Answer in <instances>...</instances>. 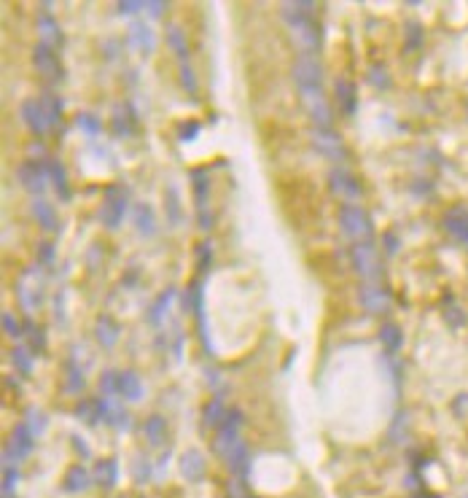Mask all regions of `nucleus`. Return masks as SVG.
<instances>
[{"label":"nucleus","mask_w":468,"mask_h":498,"mask_svg":"<svg viewBox=\"0 0 468 498\" xmlns=\"http://www.w3.org/2000/svg\"><path fill=\"white\" fill-rule=\"evenodd\" d=\"M315 3H283L280 6V14H283L285 27L291 30L293 35V43L305 51V54H312L318 46H321V30L315 24Z\"/></svg>","instance_id":"1"},{"label":"nucleus","mask_w":468,"mask_h":498,"mask_svg":"<svg viewBox=\"0 0 468 498\" xmlns=\"http://www.w3.org/2000/svg\"><path fill=\"white\" fill-rule=\"evenodd\" d=\"M127 200H129V191L124 186H108L105 188V197H102L100 208H97V221L105 229H119L127 216Z\"/></svg>","instance_id":"2"},{"label":"nucleus","mask_w":468,"mask_h":498,"mask_svg":"<svg viewBox=\"0 0 468 498\" xmlns=\"http://www.w3.org/2000/svg\"><path fill=\"white\" fill-rule=\"evenodd\" d=\"M339 229L347 240L355 243H369L371 234H374V227H371V218L369 213L361 205H345L339 210Z\"/></svg>","instance_id":"3"},{"label":"nucleus","mask_w":468,"mask_h":498,"mask_svg":"<svg viewBox=\"0 0 468 498\" xmlns=\"http://www.w3.org/2000/svg\"><path fill=\"white\" fill-rule=\"evenodd\" d=\"M350 262H353V267L355 272L366 280V283H377V278H380V256H377V248L371 246V243H355L353 250H350Z\"/></svg>","instance_id":"4"},{"label":"nucleus","mask_w":468,"mask_h":498,"mask_svg":"<svg viewBox=\"0 0 468 498\" xmlns=\"http://www.w3.org/2000/svg\"><path fill=\"white\" fill-rule=\"evenodd\" d=\"M305 111L312 116V122L321 129H331V105H328L323 86H312V89H299Z\"/></svg>","instance_id":"5"},{"label":"nucleus","mask_w":468,"mask_h":498,"mask_svg":"<svg viewBox=\"0 0 468 498\" xmlns=\"http://www.w3.org/2000/svg\"><path fill=\"white\" fill-rule=\"evenodd\" d=\"M291 76L299 89H312V86H323V65L321 60H315L312 54H302L293 67H291Z\"/></svg>","instance_id":"6"},{"label":"nucleus","mask_w":468,"mask_h":498,"mask_svg":"<svg viewBox=\"0 0 468 498\" xmlns=\"http://www.w3.org/2000/svg\"><path fill=\"white\" fill-rule=\"evenodd\" d=\"M33 444H35V434L30 431V426L27 423H19V426H14V431L8 436V444H6V466H11L8 460H22V458H27L33 453Z\"/></svg>","instance_id":"7"},{"label":"nucleus","mask_w":468,"mask_h":498,"mask_svg":"<svg viewBox=\"0 0 468 498\" xmlns=\"http://www.w3.org/2000/svg\"><path fill=\"white\" fill-rule=\"evenodd\" d=\"M328 186H331V194L334 197H342L347 202H355V200H361V184L355 181V175L345 170V167H334L331 172H328Z\"/></svg>","instance_id":"8"},{"label":"nucleus","mask_w":468,"mask_h":498,"mask_svg":"<svg viewBox=\"0 0 468 498\" xmlns=\"http://www.w3.org/2000/svg\"><path fill=\"white\" fill-rule=\"evenodd\" d=\"M309 138H312V145L326 156L331 162H342L347 156L345 151V143H342V138L334 132V129H321V127H315L312 132H309Z\"/></svg>","instance_id":"9"},{"label":"nucleus","mask_w":468,"mask_h":498,"mask_svg":"<svg viewBox=\"0 0 468 498\" xmlns=\"http://www.w3.org/2000/svg\"><path fill=\"white\" fill-rule=\"evenodd\" d=\"M33 65H35V70L41 73L43 79H49V81H54V79L62 76L57 51H54V46H49V43H41V41L35 43V49H33Z\"/></svg>","instance_id":"10"},{"label":"nucleus","mask_w":468,"mask_h":498,"mask_svg":"<svg viewBox=\"0 0 468 498\" xmlns=\"http://www.w3.org/2000/svg\"><path fill=\"white\" fill-rule=\"evenodd\" d=\"M358 302L371 315H385L390 310V294L377 283H364L358 291Z\"/></svg>","instance_id":"11"},{"label":"nucleus","mask_w":468,"mask_h":498,"mask_svg":"<svg viewBox=\"0 0 468 498\" xmlns=\"http://www.w3.org/2000/svg\"><path fill=\"white\" fill-rule=\"evenodd\" d=\"M240 428H243V412L240 410H229V415H226L224 426L218 428V434H216V453L224 458V453L240 439Z\"/></svg>","instance_id":"12"},{"label":"nucleus","mask_w":468,"mask_h":498,"mask_svg":"<svg viewBox=\"0 0 468 498\" xmlns=\"http://www.w3.org/2000/svg\"><path fill=\"white\" fill-rule=\"evenodd\" d=\"M17 175H19V184L27 188L30 194H43V191H46L49 172H46V167H41L38 162H24V165H19Z\"/></svg>","instance_id":"13"},{"label":"nucleus","mask_w":468,"mask_h":498,"mask_svg":"<svg viewBox=\"0 0 468 498\" xmlns=\"http://www.w3.org/2000/svg\"><path fill=\"white\" fill-rule=\"evenodd\" d=\"M22 113V122L27 124V129L33 132V135H46L51 127L46 122V113H43V108L38 100H27V103H22L19 108Z\"/></svg>","instance_id":"14"},{"label":"nucleus","mask_w":468,"mask_h":498,"mask_svg":"<svg viewBox=\"0 0 468 498\" xmlns=\"http://www.w3.org/2000/svg\"><path fill=\"white\" fill-rule=\"evenodd\" d=\"M178 472L181 477L188 479V482H200L207 472V463H204V456L200 450H186L181 460H178Z\"/></svg>","instance_id":"15"},{"label":"nucleus","mask_w":468,"mask_h":498,"mask_svg":"<svg viewBox=\"0 0 468 498\" xmlns=\"http://www.w3.org/2000/svg\"><path fill=\"white\" fill-rule=\"evenodd\" d=\"M129 46H132L135 51H140V54H151L154 46H156L154 30H151L145 22L135 19L132 24H129Z\"/></svg>","instance_id":"16"},{"label":"nucleus","mask_w":468,"mask_h":498,"mask_svg":"<svg viewBox=\"0 0 468 498\" xmlns=\"http://www.w3.org/2000/svg\"><path fill=\"white\" fill-rule=\"evenodd\" d=\"M444 229H447L455 240H460V243H466L468 246V208L458 205V208L447 210V216H444Z\"/></svg>","instance_id":"17"},{"label":"nucleus","mask_w":468,"mask_h":498,"mask_svg":"<svg viewBox=\"0 0 468 498\" xmlns=\"http://www.w3.org/2000/svg\"><path fill=\"white\" fill-rule=\"evenodd\" d=\"M334 97H337V103H339V108L345 111L347 116L355 113V108H358V92H355V83L353 81L337 79V81H334Z\"/></svg>","instance_id":"18"},{"label":"nucleus","mask_w":468,"mask_h":498,"mask_svg":"<svg viewBox=\"0 0 468 498\" xmlns=\"http://www.w3.org/2000/svg\"><path fill=\"white\" fill-rule=\"evenodd\" d=\"M224 460L229 463V469L237 474V477H245L248 474V466H250V458H248V447H245L243 439H237L229 450L224 453Z\"/></svg>","instance_id":"19"},{"label":"nucleus","mask_w":468,"mask_h":498,"mask_svg":"<svg viewBox=\"0 0 468 498\" xmlns=\"http://www.w3.org/2000/svg\"><path fill=\"white\" fill-rule=\"evenodd\" d=\"M95 334H97V342H100L105 351H111L113 345H116V339H119V323L111 318V315H100L97 318V323H95Z\"/></svg>","instance_id":"20"},{"label":"nucleus","mask_w":468,"mask_h":498,"mask_svg":"<svg viewBox=\"0 0 468 498\" xmlns=\"http://www.w3.org/2000/svg\"><path fill=\"white\" fill-rule=\"evenodd\" d=\"M92 479H95L100 488L111 490V488L119 482V463H116L113 458H102V460H97V466H95V474H92Z\"/></svg>","instance_id":"21"},{"label":"nucleus","mask_w":468,"mask_h":498,"mask_svg":"<svg viewBox=\"0 0 468 498\" xmlns=\"http://www.w3.org/2000/svg\"><path fill=\"white\" fill-rule=\"evenodd\" d=\"M119 394H122L127 401H138V399L143 396L140 374L132 372V369H124V372H119Z\"/></svg>","instance_id":"22"},{"label":"nucleus","mask_w":468,"mask_h":498,"mask_svg":"<svg viewBox=\"0 0 468 498\" xmlns=\"http://www.w3.org/2000/svg\"><path fill=\"white\" fill-rule=\"evenodd\" d=\"M143 434L154 447H162L164 439H167V420L162 415H148L143 423Z\"/></svg>","instance_id":"23"},{"label":"nucleus","mask_w":468,"mask_h":498,"mask_svg":"<svg viewBox=\"0 0 468 498\" xmlns=\"http://www.w3.org/2000/svg\"><path fill=\"white\" fill-rule=\"evenodd\" d=\"M226 415H229V410H226L224 404H221V399H213V401H207L202 410V426H207V428H221L224 426Z\"/></svg>","instance_id":"24"},{"label":"nucleus","mask_w":468,"mask_h":498,"mask_svg":"<svg viewBox=\"0 0 468 498\" xmlns=\"http://www.w3.org/2000/svg\"><path fill=\"white\" fill-rule=\"evenodd\" d=\"M89 482H92L89 472H86L83 466H73V469H67V474L62 479V488H65L67 493H83V490L89 488Z\"/></svg>","instance_id":"25"},{"label":"nucleus","mask_w":468,"mask_h":498,"mask_svg":"<svg viewBox=\"0 0 468 498\" xmlns=\"http://www.w3.org/2000/svg\"><path fill=\"white\" fill-rule=\"evenodd\" d=\"M132 221H135L138 232L145 234V237H151V234L156 232V216H154V210L148 208L145 202L135 205V210H132Z\"/></svg>","instance_id":"26"},{"label":"nucleus","mask_w":468,"mask_h":498,"mask_svg":"<svg viewBox=\"0 0 468 498\" xmlns=\"http://www.w3.org/2000/svg\"><path fill=\"white\" fill-rule=\"evenodd\" d=\"M35 27H38V35H41V43H60L62 41V33H60V24L51 14H38L35 19Z\"/></svg>","instance_id":"27"},{"label":"nucleus","mask_w":468,"mask_h":498,"mask_svg":"<svg viewBox=\"0 0 468 498\" xmlns=\"http://www.w3.org/2000/svg\"><path fill=\"white\" fill-rule=\"evenodd\" d=\"M17 294H19V302H22V307L27 312H33V310H38L41 307V296H43V291H41V286L38 289H33V286H27V280H24V275L19 278V283H17Z\"/></svg>","instance_id":"28"},{"label":"nucleus","mask_w":468,"mask_h":498,"mask_svg":"<svg viewBox=\"0 0 468 498\" xmlns=\"http://www.w3.org/2000/svg\"><path fill=\"white\" fill-rule=\"evenodd\" d=\"M164 35H167V46L178 54V60H181V63H188V41H186L184 30H181L178 24H170Z\"/></svg>","instance_id":"29"},{"label":"nucleus","mask_w":468,"mask_h":498,"mask_svg":"<svg viewBox=\"0 0 468 498\" xmlns=\"http://www.w3.org/2000/svg\"><path fill=\"white\" fill-rule=\"evenodd\" d=\"M41 108L43 113H46V122H49V127L54 129V127H60L62 122V100L57 97V95H51V92H43L41 95Z\"/></svg>","instance_id":"30"},{"label":"nucleus","mask_w":468,"mask_h":498,"mask_svg":"<svg viewBox=\"0 0 468 498\" xmlns=\"http://www.w3.org/2000/svg\"><path fill=\"white\" fill-rule=\"evenodd\" d=\"M46 172H49V178H51V184L54 188L60 191L62 200H70V186H67V172H65V167H62L60 159H51L49 165H46Z\"/></svg>","instance_id":"31"},{"label":"nucleus","mask_w":468,"mask_h":498,"mask_svg":"<svg viewBox=\"0 0 468 498\" xmlns=\"http://www.w3.org/2000/svg\"><path fill=\"white\" fill-rule=\"evenodd\" d=\"M380 342H382V348H385L387 353H396L404 345V334H401V329L396 323H382L380 326Z\"/></svg>","instance_id":"32"},{"label":"nucleus","mask_w":468,"mask_h":498,"mask_svg":"<svg viewBox=\"0 0 468 498\" xmlns=\"http://www.w3.org/2000/svg\"><path fill=\"white\" fill-rule=\"evenodd\" d=\"M172 299H175V289H167L162 296L151 305V310H148V323H151V326H159V323H162L164 315H167V307L172 305Z\"/></svg>","instance_id":"33"},{"label":"nucleus","mask_w":468,"mask_h":498,"mask_svg":"<svg viewBox=\"0 0 468 498\" xmlns=\"http://www.w3.org/2000/svg\"><path fill=\"white\" fill-rule=\"evenodd\" d=\"M33 218H35L46 232H51V229L57 227V213H54V208H51L46 200H35V202H33Z\"/></svg>","instance_id":"34"},{"label":"nucleus","mask_w":468,"mask_h":498,"mask_svg":"<svg viewBox=\"0 0 468 498\" xmlns=\"http://www.w3.org/2000/svg\"><path fill=\"white\" fill-rule=\"evenodd\" d=\"M11 364H14V369L22 374V377H30L33 374V351H27L24 345H17V348H11Z\"/></svg>","instance_id":"35"},{"label":"nucleus","mask_w":468,"mask_h":498,"mask_svg":"<svg viewBox=\"0 0 468 498\" xmlns=\"http://www.w3.org/2000/svg\"><path fill=\"white\" fill-rule=\"evenodd\" d=\"M194 202H197V210L202 213V210H207L204 208V202H207V194H210V184H207V175H204L202 170H194Z\"/></svg>","instance_id":"36"},{"label":"nucleus","mask_w":468,"mask_h":498,"mask_svg":"<svg viewBox=\"0 0 468 498\" xmlns=\"http://www.w3.org/2000/svg\"><path fill=\"white\" fill-rule=\"evenodd\" d=\"M76 127L86 132V135H100V119L95 116V113H89V111H81V113H76Z\"/></svg>","instance_id":"37"},{"label":"nucleus","mask_w":468,"mask_h":498,"mask_svg":"<svg viewBox=\"0 0 468 498\" xmlns=\"http://www.w3.org/2000/svg\"><path fill=\"white\" fill-rule=\"evenodd\" d=\"M67 394H81L83 391V372L76 369V364H67V385H65Z\"/></svg>","instance_id":"38"},{"label":"nucleus","mask_w":468,"mask_h":498,"mask_svg":"<svg viewBox=\"0 0 468 498\" xmlns=\"http://www.w3.org/2000/svg\"><path fill=\"white\" fill-rule=\"evenodd\" d=\"M369 83H371V86H380V89H387V86H390V76H387L385 65H371V67H369Z\"/></svg>","instance_id":"39"},{"label":"nucleus","mask_w":468,"mask_h":498,"mask_svg":"<svg viewBox=\"0 0 468 498\" xmlns=\"http://www.w3.org/2000/svg\"><path fill=\"white\" fill-rule=\"evenodd\" d=\"M100 391L102 394H119V372L116 369H105L100 374Z\"/></svg>","instance_id":"40"},{"label":"nucleus","mask_w":468,"mask_h":498,"mask_svg":"<svg viewBox=\"0 0 468 498\" xmlns=\"http://www.w3.org/2000/svg\"><path fill=\"white\" fill-rule=\"evenodd\" d=\"M127 111H129L127 105H122V108H116V111H113V132H116V135H129V132L135 129L132 122H127V119H124V113H127Z\"/></svg>","instance_id":"41"},{"label":"nucleus","mask_w":468,"mask_h":498,"mask_svg":"<svg viewBox=\"0 0 468 498\" xmlns=\"http://www.w3.org/2000/svg\"><path fill=\"white\" fill-rule=\"evenodd\" d=\"M46 423H49V420H46V415H43L41 410H35V407L27 410V426H30V431H33L35 436L46 431Z\"/></svg>","instance_id":"42"},{"label":"nucleus","mask_w":468,"mask_h":498,"mask_svg":"<svg viewBox=\"0 0 468 498\" xmlns=\"http://www.w3.org/2000/svg\"><path fill=\"white\" fill-rule=\"evenodd\" d=\"M181 86H184L188 95L197 92V76L191 70V63H181Z\"/></svg>","instance_id":"43"},{"label":"nucleus","mask_w":468,"mask_h":498,"mask_svg":"<svg viewBox=\"0 0 468 498\" xmlns=\"http://www.w3.org/2000/svg\"><path fill=\"white\" fill-rule=\"evenodd\" d=\"M420 43H423V27L417 24V22H407V49H420Z\"/></svg>","instance_id":"44"},{"label":"nucleus","mask_w":468,"mask_h":498,"mask_svg":"<svg viewBox=\"0 0 468 498\" xmlns=\"http://www.w3.org/2000/svg\"><path fill=\"white\" fill-rule=\"evenodd\" d=\"M444 315H447V321L452 326H463V323H466V312L460 310L452 299H447V305H444Z\"/></svg>","instance_id":"45"},{"label":"nucleus","mask_w":468,"mask_h":498,"mask_svg":"<svg viewBox=\"0 0 468 498\" xmlns=\"http://www.w3.org/2000/svg\"><path fill=\"white\" fill-rule=\"evenodd\" d=\"M14 488H17V469H14V466H6V469H3V498L14 496Z\"/></svg>","instance_id":"46"},{"label":"nucleus","mask_w":468,"mask_h":498,"mask_svg":"<svg viewBox=\"0 0 468 498\" xmlns=\"http://www.w3.org/2000/svg\"><path fill=\"white\" fill-rule=\"evenodd\" d=\"M143 8H145V3H138V0H122V3H116V14H122V17H138Z\"/></svg>","instance_id":"47"},{"label":"nucleus","mask_w":468,"mask_h":498,"mask_svg":"<svg viewBox=\"0 0 468 498\" xmlns=\"http://www.w3.org/2000/svg\"><path fill=\"white\" fill-rule=\"evenodd\" d=\"M38 262H41V264H46V267H51V264L57 262V250H54V243L43 240L41 246H38Z\"/></svg>","instance_id":"48"},{"label":"nucleus","mask_w":468,"mask_h":498,"mask_svg":"<svg viewBox=\"0 0 468 498\" xmlns=\"http://www.w3.org/2000/svg\"><path fill=\"white\" fill-rule=\"evenodd\" d=\"M3 332L8 334V337H22V326H19V321H17V315L14 312H3Z\"/></svg>","instance_id":"49"},{"label":"nucleus","mask_w":468,"mask_h":498,"mask_svg":"<svg viewBox=\"0 0 468 498\" xmlns=\"http://www.w3.org/2000/svg\"><path fill=\"white\" fill-rule=\"evenodd\" d=\"M27 334H30V339H33V351H43L46 348V334H43V329L38 326V323H27Z\"/></svg>","instance_id":"50"},{"label":"nucleus","mask_w":468,"mask_h":498,"mask_svg":"<svg viewBox=\"0 0 468 498\" xmlns=\"http://www.w3.org/2000/svg\"><path fill=\"white\" fill-rule=\"evenodd\" d=\"M197 132H200V122H186V124H181V129H178V138H181V140H194Z\"/></svg>","instance_id":"51"},{"label":"nucleus","mask_w":468,"mask_h":498,"mask_svg":"<svg viewBox=\"0 0 468 498\" xmlns=\"http://www.w3.org/2000/svg\"><path fill=\"white\" fill-rule=\"evenodd\" d=\"M145 11L151 14V19H162V14L167 11V3H159V0H151L145 3Z\"/></svg>","instance_id":"52"},{"label":"nucleus","mask_w":468,"mask_h":498,"mask_svg":"<svg viewBox=\"0 0 468 498\" xmlns=\"http://www.w3.org/2000/svg\"><path fill=\"white\" fill-rule=\"evenodd\" d=\"M145 479H148V463L140 458V460L135 463V482H145Z\"/></svg>","instance_id":"53"},{"label":"nucleus","mask_w":468,"mask_h":498,"mask_svg":"<svg viewBox=\"0 0 468 498\" xmlns=\"http://www.w3.org/2000/svg\"><path fill=\"white\" fill-rule=\"evenodd\" d=\"M385 248H387V253L393 256V253H398V240L393 237V232H387L385 234Z\"/></svg>","instance_id":"54"},{"label":"nucleus","mask_w":468,"mask_h":498,"mask_svg":"<svg viewBox=\"0 0 468 498\" xmlns=\"http://www.w3.org/2000/svg\"><path fill=\"white\" fill-rule=\"evenodd\" d=\"M167 200H170V221L178 224V213H175V191H172V188L167 191Z\"/></svg>","instance_id":"55"},{"label":"nucleus","mask_w":468,"mask_h":498,"mask_svg":"<svg viewBox=\"0 0 468 498\" xmlns=\"http://www.w3.org/2000/svg\"><path fill=\"white\" fill-rule=\"evenodd\" d=\"M73 447H79V453H81V458L89 456V450H86V444H83L81 436H73Z\"/></svg>","instance_id":"56"},{"label":"nucleus","mask_w":468,"mask_h":498,"mask_svg":"<svg viewBox=\"0 0 468 498\" xmlns=\"http://www.w3.org/2000/svg\"><path fill=\"white\" fill-rule=\"evenodd\" d=\"M414 498H436V496H430V493H417Z\"/></svg>","instance_id":"57"}]
</instances>
